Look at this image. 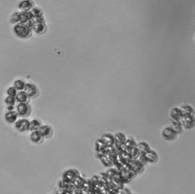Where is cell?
<instances>
[{
    "mask_svg": "<svg viewBox=\"0 0 195 194\" xmlns=\"http://www.w3.org/2000/svg\"><path fill=\"white\" fill-rule=\"evenodd\" d=\"M85 181H86L85 179H84V178L82 177L80 175H78L72 183H73V186H74L75 188H81L83 186L84 183H85Z\"/></svg>",
    "mask_w": 195,
    "mask_h": 194,
    "instance_id": "18",
    "label": "cell"
},
{
    "mask_svg": "<svg viewBox=\"0 0 195 194\" xmlns=\"http://www.w3.org/2000/svg\"><path fill=\"white\" fill-rule=\"evenodd\" d=\"M171 122H172V128L177 134L182 132L184 127L183 126H182V123H181L180 120H174V119H172Z\"/></svg>",
    "mask_w": 195,
    "mask_h": 194,
    "instance_id": "11",
    "label": "cell"
},
{
    "mask_svg": "<svg viewBox=\"0 0 195 194\" xmlns=\"http://www.w3.org/2000/svg\"><path fill=\"white\" fill-rule=\"evenodd\" d=\"M32 2L31 0H22L19 3V8L23 10L24 12H28L32 8Z\"/></svg>",
    "mask_w": 195,
    "mask_h": 194,
    "instance_id": "14",
    "label": "cell"
},
{
    "mask_svg": "<svg viewBox=\"0 0 195 194\" xmlns=\"http://www.w3.org/2000/svg\"><path fill=\"white\" fill-rule=\"evenodd\" d=\"M129 154H130V155H131V159H136L139 155H140V152H139L138 148L136 147H133L131 148V149L130 150Z\"/></svg>",
    "mask_w": 195,
    "mask_h": 194,
    "instance_id": "26",
    "label": "cell"
},
{
    "mask_svg": "<svg viewBox=\"0 0 195 194\" xmlns=\"http://www.w3.org/2000/svg\"><path fill=\"white\" fill-rule=\"evenodd\" d=\"M40 122L38 120H33L30 122V129L31 130H38L39 127H40Z\"/></svg>",
    "mask_w": 195,
    "mask_h": 194,
    "instance_id": "24",
    "label": "cell"
},
{
    "mask_svg": "<svg viewBox=\"0 0 195 194\" xmlns=\"http://www.w3.org/2000/svg\"><path fill=\"white\" fill-rule=\"evenodd\" d=\"M15 128L19 132H24L30 129V122L27 119H21L15 123Z\"/></svg>",
    "mask_w": 195,
    "mask_h": 194,
    "instance_id": "4",
    "label": "cell"
},
{
    "mask_svg": "<svg viewBox=\"0 0 195 194\" xmlns=\"http://www.w3.org/2000/svg\"><path fill=\"white\" fill-rule=\"evenodd\" d=\"M181 112H182V116H186V115H192L194 113V109L191 106L188 104H184L180 108Z\"/></svg>",
    "mask_w": 195,
    "mask_h": 194,
    "instance_id": "16",
    "label": "cell"
},
{
    "mask_svg": "<svg viewBox=\"0 0 195 194\" xmlns=\"http://www.w3.org/2000/svg\"><path fill=\"white\" fill-rule=\"evenodd\" d=\"M30 112V107L26 103H19L17 106V113L22 117L27 116Z\"/></svg>",
    "mask_w": 195,
    "mask_h": 194,
    "instance_id": "6",
    "label": "cell"
},
{
    "mask_svg": "<svg viewBox=\"0 0 195 194\" xmlns=\"http://www.w3.org/2000/svg\"><path fill=\"white\" fill-rule=\"evenodd\" d=\"M170 114H171L172 119H174V120H180L181 117H182L180 108L178 107H174L171 111Z\"/></svg>",
    "mask_w": 195,
    "mask_h": 194,
    "instance_id": "20",
    "label": "cell"
},
{
    "mask_svg": "<svg viewBox=\"0 0 195 194\" xmlns=\"http://www.w3.org/2000/svg\"><path fill=\"white\" fill-rule=\"evenodd\" d=\"M5 118H6V120L8 123H15L18 118L17 112L14 111H8L6 113V115H5Z\"/></svg>",
    "mask_w": 195,
    "mask_h": 194,
    "instance_id": "12",
    "label": "cell"
},
{
    "mask_svg": "<svg viewBox=\"0 0 195 194\" xmlns=\"http://www.w3.org/2000/svg\"><path fill=\"white\" fill-rule=\"evenodd\" d=\"M143 155L147 162H152H152H156L158 160V155L155 151L149 150L147 152L143 154Z\"/></svg>",
    "mask_w": 195,
    "mask_h": 194,
    "instance_id": "10",
    "label": "cell"
},
{
    "mask_svg": "<svg viewBox=\"0 0 195 194\" xmlns=\"http://www.w3.org/2000/svg\"><path fill=\"white\" fill-rule=\"evenodd\" d=\"M14 31H15V34L18 37H19L26 38L28 37H29L30 34H31V29L30 28L28 24L19 23L17 24L16 25H15V27H14Z\"/></svg>",
    "mask_w": 195,
    "mask_h": 194,
    "instance_id": "1",
    "label": "cell"
},
{
    "mask_svg": "<svg viewBox=\"0 0 195 194\" xmlns=\"http://www.w3.org/2000/svg\"><path fill=\"white\" fill-rule=\"evenodd\" d=\"M136 148H138L139 152L140 154H145L146 152L150 150L149 146L146 142H140L138 145H136Z\"/></svg>",
    "mask_w": 195,
    "mask_h": 194,
    "instance_id": "21",
    "label": "cell"
},
{
    "mask_svg": "<svg viewBox=\"0 0 195 194\" xmlns=\"http://www.w3.org/2000/svg\"><path fill=\"white\" fill-rule=\"evenodd\" d=\"M30 138H31V140L33 142L38 143L41 141L42 138L43 137H42V136L40 135L39 131L34 130V131H32V132L31 133V136H30Z\"/></svg>",
    "mask_w": 195,
    "mask_h": 194,
    "instance_id": "19",
    "label": "cell"
},
{
    "mask_svg": "<svg viewBox=\"0 0 195 194\" xmlns=\"http://www.w3.org/2000/svg\"><path fill=\"white\" fill-rule=\"evenodd\" d=\"M136 160L139 163L141 164V165H143V166L146 165V164L147 163V162H146V160L145 159V157H144L143 154H140V155H139V156L137 157V158H136Z\"/></svg>",
    "mask_w": 195,
    "mask_h": 194,
    "instance_id": "31",
    "label": "cell"
},
{
    "mask_svg": "<svg viewBox=\"0 0 195 194\" xmlns=\"http://www.w3.org/2000/svg\"><path fill=\"white\" fill-rule=\"evenodd\" d=\"M100 159H101V162L103 163V165H105V166H111L114 164L113 162H112L111 161H110V159L108 158L105 155H102V156L100 157Z\"/></svg>",
    "mask_w": 195,
    "mask_h": 194,
    "instance_id": "27",
    "label": "cell"
},
{
    "mask_svg": "<svg viewBox=\"0 0 195 194\" xmlns=\"http://www.w3.org/2000/svg\"><path fill=\"white\" fill-rule=\"evenodd\" d=\"M24 91L28 97H34L37 94H38V89H37L36 86L33 84L31 83H25V86H24Z\"/></svg>",
    "mask_w": 195,
    "mask_h": 194,
    "instance_id": "9",
    "label": "cell"
},
{
    "mask_svg": "<svg viewBox=\"0 0 195 194\" xmlns=\"http://www.w3.org/2000/svg\"><path fill=\"white\" fill-rule=\"evenodd\" d=\"M114 139H115V143H114V147L115 148L116 151H117V153H118L117 152V148H118L119 145H121V143L125 142L126 141V136L124 133L122 132H117L115 134V136H114Z\"/></svg>",
    "mask_w": 195,
    "mask_h": 194,
    "instance_id": "8",
    "label": "cell"
},
{
    "mask_svg": "<svg viewBox=\"0 0 195 194\" xmlns=\"http://www.w3.org/2000/svg\"><path fill=\"white\" fill-rule=\"evenodd\" d=\"M127 165H129L130 168L131 170L135 171L136 173L142 172L143 171V165L140 164L136 159H131L129 162H127Z\"/></svg>",
    "mask_w": 195,
    "mask_h": 194,
    "instance_id": "7",
    "label": "cell"
},
{
    "mask_svg": "<svg viewBox=\"0 0 195 194\" xmlns=\"http://www.w3.org/2000/svg\"><path fill=\"white\" fill-rule=\"evenodd\" d=\"M17 94V89L15 87H10L7 90V94L9 96H12V97H15Z\"/></svg>",
    "mask_w": 195,
    "mask_h": 194,
    "instance_id": "29",
    "label": "cell"
},
{
    "mask_svg": "<svg viewBox=\"0 0 195 194\" xmlns=\"http://www.w3.org/2000/svg\"><path fill=\"white\" fill-rule=\"evenodd\" d=\"M80 175L79 172L75 169H69L63 174V180L66 182L72 183L77 176Z\"/></svg>",
    "mask_w": 195,
    "mask_h": 194,
    "instance_id": "3",
    "label": "cell"
},
{
    "mask_svg": "<svg viewBox=\"0 0 195 194\" xmlns=\"http://www.w3.org/2000/svg\"><path fill=\"white\" fill-rule=\"evenodd\" d=\"M28 98V96L25 93L24 91H20L19 92H17L16 95H15V99L19 103H26Z\"/></svg>",
    "mask_w": 195,
    "mask_h": 194,
    "instance_id": "15",
    "label": "cell"
},
{
    "mask_svg": "<svg viewBox=\"0 0 195 194\" xmlns=\"http://www.w3.org/2000/svg\"><path fill=\"white\" fill-rule=\"evenodd\" d=\"M24 86H25V82L21 79H17L14 82V87L18 91L24 90Z\"/></svg>",
    "mask_w": 195,
    "mask_h": 194,
    "instance_id": "22",
    "label": "cell"
},
{
    "mask_svg": "<svg viewBox=\"0 0 195 194\" xmlns=\"http://www.w3.org/2000/svg\"><path fill=\"white\" fill-rule=\"evenodd\" d=\"M106 147V145L104 142V141L101 139H98L95 142V149L96 151H101L104 148Z\"/></svg>",
    "mask_w": 195,
    "mask_h": 194,
    "instance_id": "25",
    "label": "cell"
},
{
    "mask_svg": "<svg viewBox=\"0 0 195 194\" xmlns=\"http://www.w3.org/2000/svg\"><path fill=\"white\" fill-rule=\"evenodd\" d=\"M124 143H125L126 147V152H127V153H129L130 150H131L132 148H133V147H136V142H135L133 141V139H126L125 142H124Z\"/></svg>",
    "mask_w": 195,
    "mask_h": 194,
    "instance_id": "23",
    "label": "cell"
},
{
    "mask_svg": "<svg viewBox=\"0 0 195 194\" xmlns=\"http://www.w3.org/2000/svg\"><path fill=\"white\" fill-rule=\"evenodd\" d=\"M162 136L165 139L168 141H172L176 138L177 133L172 129V127H167L162 131Z\"/></svg>",
    "mask_w": 195,
    "mask_h": 194,
    "instance_id": "5",
    "label": "cell"
},
{
    "mask_svg": "<svg viewBox=\"0 0 195 194\" xmlns=\"http://www.w3.org/2000/svg\"><path fill=\"white\" fill-rule=\"evenodd\" d=\"M180 121L185 129H191L194 125V117L193 114L182 116L180 119Z\"/></svg>",
    "mask_w": 195,
    "mask_h": 194,
    "instance_id": "2",
    "label": "cell"
},
{
    "mask_svg": "<svg viewBox=\"0 0 195 194\" xmlns=\"http://www.w3.org/2000/svg\"><path fill=\"white\" fill-rule=\"evenodd\" d=\"M5 102H6L7 105H14L15 104V102H16V99H15V97L8 95V97L5 100Z\"/></svg>",
    "mask_w": 195,
    "mask_h": 194,
    "instance_id": "28",
    "label": "cell"
},
{
    "mask_svg": "<svg viewBox=\"0 0 195 194\" xmlns=\"http://www.w3.org/2000/svg\"><path fill=\"white\" fill-rule=\"evenodd\" d=\"M101 139H102L104 142L105 143L106 146H113L114 143H115L114 136L110 135V134H105V135H103L102 137H101Z\"/></svg>",
    "mask_w": 195,
    "mask_h": 194,
    "instance_id": "17",
    "label": "cell"
},
{
    "mask_svg": "<svg viewBox=\"0 0 195 194\" xmlns=\"http://www.w3.org/2000/svg\"><path fill=\"white\" fill-rule=\"evenodd\" d=\"M38 131H39L40 135L42 136V137H48L51 134L52 129L50 126L44 125L40 126L39 129H38Z\"/></svg>",
    "mask_w": 195,
    "mask_h": 194,
    "instance_id": "13",
    "label": "cell"
},
{
    "mask_svg": "<svg viewBox=\"0 0 195 194\" xmlns=\"http://www.w3.org/2000/svg\"><path fill=\"white\" fill-rule=\"evenodd\" d=\"M11 22L15 24L19 22V12H15L11 16Z\"/></svg>",
    "mask_w": 195,
    "mask_h": 194,
    "instance_id": "30",
    "label": "cell"
}]
</instances>
